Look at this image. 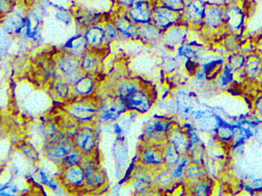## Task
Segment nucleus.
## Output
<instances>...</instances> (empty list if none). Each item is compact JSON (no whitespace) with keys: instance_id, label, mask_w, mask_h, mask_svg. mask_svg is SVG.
Segmentation results:
<instances>
[{"instance_id":"obj_18","label":"nucleus","mask_w":262,"mask_h":196,"mask_svg":"<svg viewBox=\"0 0 262 196\" xmlns=\"http://www.w3.org/2000/svg\"><path fill=\"white\" fill-rule=\"evenodd\" d=\"M172 143H173V146H175L178 152L179 149L183 150V149H186L188 146L187 140L185 138L183 134H176L175 136H173Z\"/></svg>"},{"instance_id":"obj_7","label":"nucleus","mask_w":262,"mask_h":196,"mask_svg":"<svg viewBox=\"0 0 262 196\" xmlns=\"http://www.w3.org/2000/svg\"><path fill=\"white\" fill-rule=\"evenodd\" d=\"M66 180L71 184L79 185L84 180V173L79 168L72 166L66 172Z\"/></svg>"},{"instance_id":"obj_3","label":"nucleus","mask_w":262,"mask_h":196,"mask_svg":"<svg viewBox=\"0 0 262 196\" xmlns=\"http://www.w3.org/2000/svg\"><path fill=\"white\" fill-rule=\"evenodd\" d=\"M174 17L175 15L173 12L166 8H160L156 11L154 20L158 26L166 27L174 23L175 21Z\"/></svg>"},{"instance_id":"obj_26","label":"nucleus","mask_w":262,"mask_h":196,"mask_svg":"<svg viewBox=\"0 0 262 196\" xmlns=\"http://www.w3.org/2000/svg\"><path fill=\"white\" fill-rule=\"evenodd\" d=\"M6 34H8V32L6 30L5 32H3V31H0V51L6 50L9 46V38Z\"/></svg>"},{"instance_id":"obj_17","label":"nucleus","mask_w":262,"mask_h":196,"mask_svg":"<svg viewBox=\"0 0 262 196\" xmlns=\"http://www.w3.org/2000/svg\"><path fill=\"white\" fill-rule=\"evenodd\" d=\"M207 23L210 26H216L221 21V13L216 8H212L207 14Z\"/></svg>"},{"instance_id":"obj_11","label":"nucleus","mask_w":262,"mask_h":196,"mask_svg":"<svg viewBox=\"0 0 262 196\" xmlns=\"http://www.w3.org/2000/svg\"><path fill=\"white\" fill-rule=\"evenodd\" d=\"M38 172V177H39L38 179L43 185H46L48 187L50 188L51 189L55 191V192H58L59 190L58 183L55 181V179L50 174L48 173V172L42 169H40Z\"/></svg>"},{"instance_id":"obj_8","label":"nucleus","mask_w":262,"mask_h":196,"mask_svg":"<svg viewBox=\"0 0 262 196\" xmlns=\"http://www.w3.org/2000/svg\"><path fill=\"white\" fill-rule=\"evenodd\" d=\"M86 179H87L88 183L93 186H98L102 183L103 178L101 173L97 172L96 169L93 165H89L85 168Z\"/></svg>"},{"instance_id":"obj_16","label":"nucleus","mask_w":262,"mask_h":196,"mask_svg":"<svg viewBox=\"0 0 262 196\" xmlns=\"http://www.w3.org/2000/svg\"><path fill=\"white\" fill-rule=\"evenodd\" d=\"M92 89H93V81L92 80L89 79V78L80 80L77 83L76 90L79 93H89L92 90Z\"/></svg>"},{"instance_id":"obj_6","label":"nucleus","mask_w":262,"mask_h":196,"mask_svg":"<svg viewBox=\"0 0 262 196\" xmlns=\"http://www.w3.org/2000/svg\"><path fill=\"white\" fill-rule=\"evenodd\" d=\"M95 111L90 106L84 104H78L73 106L72 114L81 120H89L95 115Z\"/></svg>"},{"instance_id":"obj_4","label":"nucleus","mask_w":262,"mask_h":196,"mask_svg":"<svg viewBox=\"0 0 262 196\" xmlns=\"http://www.w3.org/2000/svg\"><path fill=\"white\" fill-rule=\"evenodd\" d=\"M72 146L70 143L67 141H62L61 143H58V145H56V146L49 147L48 154L52 158H64V157L69 155L72 152Z\"/></svg>"},{"instance_id":"obj_28","label":"nucleus","mask_w":262,"mask_h":196,"mask_svg":"<svg viewBox=\"0 0 262 196\" xmlns=\"http://www.w3.org/2000/svg\"><path fill=\"white\" fill-rule=\"evenodd\" d=\"M80 155L76 153H73V154H70V155L66 156L64 158V162L67 164L71 165V166H75V164L79 162Z\"/></svg>"},{"instance_id":"obj_23","label":"nucleus","mask_w":262,"mask_h":196,"mask_svg":"<svg viewBox=\"0 0 262 196\" xmlns=\"http://www.w3.org/2000/svg\"><path fill=\"white\" fill-rule=\"evenodd\" d=\"M137 90V86L133 83H124L120 88V96L121 98H124Z\"/></svg>"},{"instance_id":"obj_10","label":"nucleus","mask_w":262,"mask_h":196,"mask_svg":"<svg viewBox=\"0 0 262 196\" xmlns=\"http://www.w3.org/2000/svg\"><path fill=\"white\" fill-rule=\"evenodd\" d=\"M126 146L121 142L116 143L115 146V156L118 162V166L124 167L128 158V154Z\"/></svg>"},{"instance_id":"obj_34","label":"nucleus","mask_w":262,"mask_h":196,"mask_svg":"<svg viewBox=\"0 0 262 196\" xmlns=\"http://www.w3.org/2000/svg\"><path fill=\"white\" fill-rule=\"evenodd\" d=\"M114 129H115V132L117 134H118V135H121V134L124 132L122 126H120L118 123H115V124L114 125Z\"/></svg>"},{"instance_id":"obj_29","label":"nucleus","mask_w":262,"mask_h":196,"mask_svg":"<svg viewBox=\"0 0 262 196\" xmlns=\"http://www.w3.org/2000/svg\"><path fill=\"white\" fill-rule=\"evenodd\" d=\"M84 44V41H83L82 39H81V38H74V39L72 40V43H71L70 47L75 49V50H78V49L83 48Z\"/></svg>"},{"instance_id":"obj_24","label":"nucleus","mask_w":262,"mask_h":196,"mask_svg":"<svg viewBox=\"0 0 262 196\" xmlns=\"http://www.w3.org/2000/svg\"><path fill=\"white\" fill-rule=\"evenodd\" d=\"M165 5L168 9L180 10L183 9V0H164Z\"/></svg>"},{"instance_id":"obj_14","label":"nucleus","mask_w":262,"mask_h":196,"mask_svg":"<svg viewBox=\"0 0 262 196\" xmlns=\"http://www.w3.org/2000/svg\"><path fill=\"white\" fill-rule=\"evenodd\" d=\"M77 66L76 62L72 58H64L63 61H60L59 68L63 72L69 75H73L74 72L76 71Z\"/></svg>"},{"instance_id":"obj_20","label":"nucleus","mask_w":262,"mask_h":196,"mask_svg":"<svg viewBox=\"0 0 262 196\" xmlns=\"http://www.w3.org/2000/svg\"><path fill=\"white\" fill-rule=\"evenodd\" d=\"M118 29L123 35L127 37H131L134 35V29L132 25L127 21H121L118 25Z\"/></svg>"},{"instance_id":"obj_5","label":"nucleus","mask_w":262,"mask_h":196,"mask_svg":"<svg viewBox=\"0 0 262 196\" xmlns=\"http://www.w3.org/2000/svg\"><path fill=\"white\" fill-rule=\"evenodd\" d=\"M125 111V107L122 104L114 105L107 106L101 111V118L104 121L115 120Z\"/></svg>"},{"instance_id":"obj_33","label":"nucleus","mask_w":262,"mask_h":196,"mask_svg":"<svg viewBox=\"0 0 262 196\" xmlns=\"http://www.w3.org/2000/svg\"><path fill=\"white\" fill-rule=\"evenodd\" d=\"M57 18H59L60 20L64 21L66 24H69L71 21L70 17L68 15V14L63 13V12H59V13L57 14Z\"/></svg>"},{"instance_id":"obj_2","label":"nucleus","mask_w":262,"mask_h":196,"mask_svg":"<svg viewBox=\"0 0 262 196\" xmlns=\"http://www.w3.org/2000/svg\"><path fill=\"white\" fill-rule=\"evenodd\" d=\"M130 15L138 23H147L150 18L149 7L145 2H137L131 8Z\"/></svg>"},{"instance_id":"obj_35","label":"nucleus","mask_w":262,"mask_h":196,"mask_svg":"<svg viewBox=\"0 0 262 196\" xmlns=\"http://www.w3.org/2000/svg\"><path fill=\"white\" fill-rule=\"evenodd\" d=\"M134 0H121L124 4L127 5V6H130L134 3Z\"/></svg>"},{"instance_id":"obj_1","label":"nucleus","mask_w":262,"mask_h":196,"mask_svg":"<svg viewBox=\"0 0 262 196\" xmlns=\"http://www.w3.org/2000/svg\"><path fill=\"white\" fill-rule=\"evenodd\" d=\"M122 99L124 100L125 106L134 111L145 113L149 111L150 107L149 99L143 94V92H138L137 90Z\"/></svg>"},{"instance_id":"obj_31","label":"nucleus","mask_w":262,"mask_h":196,"mask_svg":"<svg viewBox=\"0 0 262 196\" xmlns=\"http://www.w3.org/2000/svg\"><path fill=\"white\" fill-rule=\"evenodd\" d=\"M56 91L61 96H64L68 93V87L64 83H59L57 84Z\"/></svg>"},{"instance_id":"obj_15","label":"nucleus","mask_w":262,"mask_h":196,"mask_svg":"<svg viewBox=\"0 0 262 196\" xmlns=\"http://www.w3.org/2000/svg\"><path fill=\"white\" fill-rule=\"evenodd\" d=\"M19 191V188L15 183H0V195H15Z\"/></svg>"},{"instance_id":"obj_27","label":"nucleus","mask_w":262,"mask_h":196,"mask_svg":"<svg viewBox=\"0 0 262 196\" xmlns=\"http://www.w3.org/2000/svg\"><path fill=\"white\" fill-rule=\"evenodd\" d=\"M179 54L181 56H186L187 58H192L195 55V51L191 49L189 46H183L179 49Z\"/></svg>"},{"instance_id":"obj_19","label":"nucleus","mask_w":262,"mask_h":196,"mask_svg":"<svg viewBox=\"0 0 262 196\" xmlns=\"http://www.w3.org/2000/svg\"><path fill=\"white\" fill-rule=\"evenodd\" d=\"M166 161L170 165H175L180 160L178 150L176 149L175 146H169L167 149L166 156Z\"/></svg>"},{"instance_id":"obj_22","label":"nucleus","mask_w":262,"mask_h":196,"mask_svg":"<svg viewBox=\"0 0 262 196\" xmlns=\"http://www.w3.org/2000/svg\"><path fill=\"white\" fill-rule=\"evenodd\" d=\"M143 160L147 164H159L162 163V159L159 157V155L152 151H147L145 154Z\"/></svg>"},{"instance_id":"obj_9","label":"nucleus","mask_w":262,"mask_h":196,"mask_svg":"<svg viewBox=\"0 0 262 196\" xmlns=\"http://www.w3.org/2000/svg\"><path fill=\"white\" fill-rule=\"evenodd\" d=\"M104 37H105V32L99 27L92 28L86 35L88 42L92 45L101 44Z\"/></svg>"},{"instance_id":"obj_32","label":"nucleus","mask_w":262,"mask_h":196,"mask_svg":"<svg viewBox=\"0 0 262 196\" xmlns=\"http://www.w3.org/2000/svg\"><path fill=\"white\" fill-rule=\"evenodd\" d=\"M81 66H82L83 69H92V68L95 66V62H94V61L92 58H84V61H83Z\"/></svg>"},{"instance_id":"obj_21","label":"nucleus","mask_w":262,"mask_h":196,"mask_svg":"<svg viewBox=\"0 0 262 196\" xmlns=\"http://www.w3.org/2000/svg\"><path fill=\"white\" fill-rule=\"evenodd\" d=\"M167 127L168 124L165 123V122L157 121L148 127L146 132H147L148 134H152L158 132H164V131L167 129Z\"/></svg>"},{"instance_id":"obj_30","label":"nucleus","mask_w":262,"mask_h":196,"mask_svg":"<svg viewBox=\"0 0 262 196\" xmlns=\"http://www.w3.org/2000/svg\"><path fill=\"white\" fill-rule=\"evenodd\" d=\"M106 38L108 39H114L117 37V32L113 26H109L105 32Z\"/></svg>"},{"instance_id":"obj_36","label":"nucleus","mask_w":262,"mask_h":196,"mask_svg":"<svg viewBox=\"0 0 262 196\" xmlns=\"http://www.w3.org/2000/svg\"><path fill=\"white\" fill-rule=\"evenodd\" d=\"M1 134H2V130H1V128H0V137H1Z\"/></svg>"},{"instance_id":"obj_13","label":"nucleus","mask_w":262,"mask_h":196,"mask_svg":"<svg viewBox=\"0 0 262 196\" xmlns=\"http://www.w3.org/2000/svg\"><path fill=\"white\" fill-rule=\"evenodd\" d=\"M78 143L80 147L89 151L92 149L95 145V140H94L93 136L92 134L84 133L78 137Z\"/></svg>"},{"instance_id":"obj_12","label":"nucleus","mask_w":262,"mask_h":196,"mask_svg":"<svg viewBox=\"0 0 262 196\" xmlns=\"http://www.w3.org/2000/svg\"><path fill=\"white\" fill-rule=\"evenodd\" d=\"M189 14L191 18L193 19H202L204 16V7H203L201 2L199 0L192 2V3L189 6Z\"/></svg>"},{"instance_id":"obj_25","label":"nucleus","mask_w":262,"mask_h":196,"mask_svg":"<svg viewBox=\"0 0 262 196\" xmlns=\"http://www.w3.org/2000/svg\"><path fill=\"white\" fill-rule=\"evenodd\" d=\"M186 163H187V159H183L180 161V164L176 167L173 173H172L175 178H180V177H183V172H184V167L186 166Z\"/></svg>"}]
</instances>
